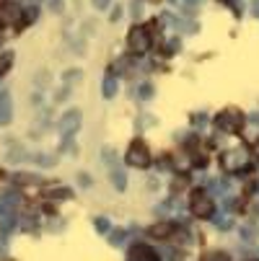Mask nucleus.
Listing matches in <instances>:
<instances>
[{"mask_svg":"<svg viewBox=\"0 0 259 261\" xmlns=\"http://www.w3.org/2000/svg\"><path fill=\"white\" fill-rule=\"evenodd\" d=\"M254 13L259 16V0H254Z\"/></svg>","mask_w":259,"mask_h":261,"instance_id":"obj_25","label":"nucleus"},{"mask_svg":"<svg viewBox=\"0 0 259 261\" xmlns=\"http://www.w3.org/2000/svg\"><path fill=\"white\" fill-rule=\"evenodd\" d=\"M112 184L117 186V189H125V186H127V178H125V173H122V171H112Z\"/></svg>","mask_w":259,"mask_h":261,"instance_id":"obj_13","label":"nucleus"},{"mask_svg":"<svg viewBox=\"0 0 259 261\" xmlns=\"http://www.w3.org/2000/svg\"><path fill=\"white\" fill-rule=\"evenodd\" d=\"M241 236H244V241H254L256 228H254V225H244V228H241Z\"/></svg>","mask_w":259,"mask_h":261,"instance_id":"obj_15","label":"nucleus"},{"mask_svg":"<svg viewBox=\"0 0 259 261\" xmlns=\"http://www.w3.org/2000/svg\"><path fill=\"white\" fill-rule=\"evenodd\" d=\"M171 233H174L171 222H161V225H153V228H151V236H156V238H166V236H171Z\"/></svg>","mask_w":259,"mask_h":261,"instance_id":"obj_11","label":"nucleus"},{"mask_svg":"<svg viewBox=\"0 0 259 261\" xmlns=\"http://www.w3.org/2000/svg\"><path fill=\"white\" fill-rule=\"evenodd\" d=\"M81 127V111L78 109H73V111H67V114L60 119V132H65V135H70V132H76Z\"/></svg>","mask_w":259,"mask_h":261,"instance_id":"obj_7","label":"nucleus"},{"mask_svg":"<svg viewBox=\"0 0 259 261\" xmlns=\"http://www.w3.org/2000/svg\"><path fill=\"white\" fill-rule=\"evenodd\" d=\"M52 197H57V199H67V197H70V189H55Z\"/></svg>","mask_w":259,"mask_h":261,"instance_id":"obj_18","label":"nucleus"},{"mask_svg":"<svg viewBox=\"0 0 259 261\" xmlns=\"http://www.w3.org/2000/svg\"><path fill=\"white\" fill-rule=\"evenodd\" d=\"M218 228H223V230H228V228H231V220H223V222L218 220Z\"/></svg>","mask_w":259,"mask_h":261,"instance_id":"obj_23","label":"nucleus"},{"mask_svg":"<svg viewBox=\"0 0 259 261\" xmlns=\"http://www.w3.org/2000/svg\"><path fill=\"white\" fill-rule=\"evenodd\" d=\"M249 163V150L246 147H231V150H226L223 155H220V166H223V171L228 173H239L241 168H246Z\"/></svg>","mask_w":259,"mask_h":261,"instance_id":"obj_1","label":"nucleus"},{"mask_svg":"<svg viewBox=\"0 0 259 261\" xmlns=\"http://www.w3.org/2000/svg\"><path fill=\"white\" fill-rule=\"evenodd\" d=\"M130 8H132V16H135V18L143 16V3H140V0H132V6H130Z\"/></svg>","mask_w":259,"mask_h":261,"instance_id":"obj_17","label":"nucleus"},{"mask_svg":"<svg viewBox=\"0 0 259 261\" xmlns=\"http://www.w3.org/2000/svg\"><path fill=\"white\" fill-rule=\"evenodd\" d=\"M213 199L207 197V194H202V192H197L195 197H192V212L197 215V217H210L213 215Z\"/></svg>","mask_w":259,"mask_h":261,"instance_id":"obj_4","label":"nucleus"},{"mask_svg":"<svg viewBox=\"0 0 259 261\" xmlns=\"http://www.w3.org/2000/svg\"><path fill=\"white\" fill-rule=\"evenodd\" d=\"M117 88H120L117 75H112V72H109V75L104 78V96H106V98H112V96L117 93Z\"/></svg>","mask_w":259,"mask_h":261,"instance_id":"obj_10","label":"nucleus"},{"mask_svg":"<svg viewBox=\"0 0 259 261\" xmlns=\"http://www.w3.org/2000/svg\"><path fill=\"white\" fill-rule=\"evenodd\" d=\"M200 261H228V256L220 253V251H210V253H205Z\"/></svg>","mask_w":259,"mask_h":261,"instance_id":"obj_14","label":"nucleus"},{"mask_svg":"<svg viewBox=\"0 0 259 261\" xmlns=\"http://www.w3.org/2000/svg\"><path fill=\"white\" fill-rule=\"evenodd\" d=\"M120 18H122V8H120V6H117V11H114V13H112V21H120Z\"/></svg>","mask_w":259,"mask_h":261,"instance_id":"obj_24","label":"nucleus"},{"mask_svg":"<svg viewBox=\"0 0 259 261\" xmlns=\"http://www.w3.org/2000/svg\"><path fill=\"white\" fill-rule=\"evenodd\" d=\"M153 96V86L151 83H143L140 86V98H151Z\"/></svg>","mask_w":259,"mask_h":261,"instance_id":"obj_16","label":"nucleus"},{"mask_svg":"<svg viewBox=\"0 0 259 261\" xmlns=\"http://www.w3.org/2000/svg\"><path fill=\"white\" fill-rule=\"evenodd\" d=\"M153 3H158V0H153Z\"/></svg>","mask_w":259,"mask_h":261,"instance_id":"obj_26","label":"nucleus"},{"mask_svg":"<svg viewBox=\"0 0 259 261\" xmlns=\"http://www.w3.org/2000/svg\"><path fill=\"white\" fill-rule=\"evenodd\" d=\"M21 18V8L13 3V0H3L0 3V21L3 23H16Z\"/></svg>","mask_w":259,"mask_h":261,"instance_id":"obj_6","label":"nucleus"},{"mask_svg":"<svg viewBox=\"0 0 259 261\" xmlns=\"http://www.w3.org/2000/svg\"><path fill=\"white\" fill-rule=\"evenodd\" d=\"M218 127L223 132H228V135H233L241 127V114H236V111H226V114L218 117Z\"/></svg>","mask_w":259,"mask_h":261,"instance_id":"obj_5","label":"nucleus"},{"mask_svg":"<svg viewBox=\"0 0 259 261\" xmlns=\"http://www.w3.org/2000/svg\"><path fill=\"white\" fill-rule=\"evenodd\" d=\"M127 44H130V52L132 55H145L148 49H151V34H148V29H140L135 26L127 36Z\"/></svg>","mask_w":259,"mask_h":261,"instance_id":"obj_2","label":"nucleus"},{"mask_svg":"<svg viewBox=\"0 0 259 261\" xmlns=\"http://www.w3.org/2000/svg\"><path fill=\"white\" fill-rule=\"evenodd\" d=\"M11 65H13V52H3L0 55V75H6L11 70Z\"/></svg>","mask_w":259,"mask_h":261,"instance_id":"obj_12","label":"nucleus"},{"mask_svg":"<svg viewBox=\"0 0 259 261\" xmlns=\"http://www.w3.org/2000/svg\"><path fill=\"white\" fill-rule=\"evenodd\" d=\"M50 6H52V11H55V13H62V0H52Z\"/></svg>","mask_w":259,"mask_h":261,"instance_id":"obj_22","label":"nucleus"},{"mask_svg":"<svg viewBox=\"0 0 259 261\" xmlns=\"http://www.w3.org/2000/svg\"><path fill=\"white\" fill-rule=\"evenodd\" d=\"M109 3H112V0H93V6H96L99 11H106V8H109Z\"/></svg>","mask_w":259,"mask_h":261,"instance_id":"obj_20","label":"nucleus"},{"mask_svg":"<svg viewBox=\"0 0 259 261\" xmlns=\"http://www.w3.org/2000/svg\"><path fill=\"white\" fill-rule=\"evenodd\" d=\"M96 228H99V230H109V222H106L104 217H99V220H96Z\"/></svg>","mask_w":259,"mask_h":261,"instance_id":"obj_21","label":"nucleus"},{"mask_svg":"<svg viewBox=\"0 0 259 261\" xmlns=\"http://www.w3.org/2000/svg\"><path fill=\"white\" fill-rule=\"evenodd\" d=\"M132 258L135 261H158V256L148 248V246H137V248H132Z\"/></svg>","mask_w":259,"mask_h":261,"instance_id":"obj_9","label":"nucleus"},{"mask_svg":"<svg viewBox=\"0 0 259 261\" xmlns=\"http://www.w3.org/2000/svg\"><path fill=\"white\" fill-rule=\"evenodd\" d=\"M112 243H125V230H114V236H112Z\"/></svg>","mask_w":259,"mask_h":261,"instance_id":"obj_19","label":"nucleus"},{"mask_svg":"<svg viewBox=\"0 0 259 261\" xmlns=\"http://www.w3.org/2000/svg\"><path fill=\"white\" fill-rule=\"evenodd\" d=\"M127 163L130 166H137V168H145L151 163V153H148V147L143 142H135L130 150H127Z\"/></svg>","mask_w":259,"mask_h":261,"instance_id":"obj_3","label":"nucleus"},{"mask_svg":"<svg viewBox=\"0 0 259 261\" xmlns=\"http://www.w3.org/2000/svg\"><path fill=\"white\" fill-rule=\"evenodd\" d=\"M13 119V101H11V93H0V124H8Z\"/></svg>","mask_w":259,"mask_h":261,"instance_id":"obj_8","label":"nucleus"}]
</instances>
